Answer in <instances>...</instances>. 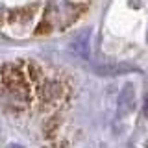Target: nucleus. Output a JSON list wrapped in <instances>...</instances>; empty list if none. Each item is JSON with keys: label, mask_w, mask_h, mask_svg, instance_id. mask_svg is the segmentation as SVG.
Returning a JSON list of instances; mask_svg holds the SVG:
<instances>
[{"label": "nucleus", "mask_w": 148, "mask_h": 148, "mask_svg": "<svg viewBox=\"0 0 148 148\" xmlns=\"http://www.w3.org/2000/svg\"><path fill=\"white\" fill-rule=\"evenodd\" d=\"M78 6L67 0H52L45 13V26L50 30H61L76 18Z\"/></svg>", "instance_id": "1"}, {"label": "nucleus", "mask_w": 148, "mask_h": 148, "mask_svg": "<svg viewBox=\"0 0 148 148\" xmlns=\"http://www.w3.org/2000/svg\"><path fill=\"white\" fill-rule=\"evenodd\" d=\"M133 104H135V91H133L132 83H128V85H124L119 96V117H124L130 111H133Z\"/></svg>", "instance_id": "2"}, {"label": "nucleus", "mask_w": 148, "mask_h": 148, "mask_svg": "<svg viewBox=\"0 0 148 148\" xmlns=\"http://www.w3.org/2000/svg\"><path fill=\"white\" fill-rule=\"evenodd\" d=\"M72 48L74 52L78 56H82V58H89V32H83L76 37V41L72 43Z\"/></svg>", "instance_id": "3"}, {"label": "nucleus", "mask_w": 148, "mask_h": 148, "mask_svg": "<svg viewBox=\"0 0 148 148\" xmlns=\"http://www.w3.org/2000/svg\"><path fill=\"white\" fill-rule=\"evenodd\" d=\"M143 113L148 117V98H146V102H145V111H143Z\"/></svg>", "instance_id": "4"}, {"label": "nucleus", "mask_w": 148, "mask_h": 148, "mask_svg": "<svg viewBox=\"0 0 148 148\" xmlns=\"http://www.w3.org/2000/svg\"><path fill=\"white\" fill-rule=\"evenodd\" d=\"M2 13H4V9H2V6H0V17H2Z\"/></svg>", "instance_id": "5"}]
</instances>
